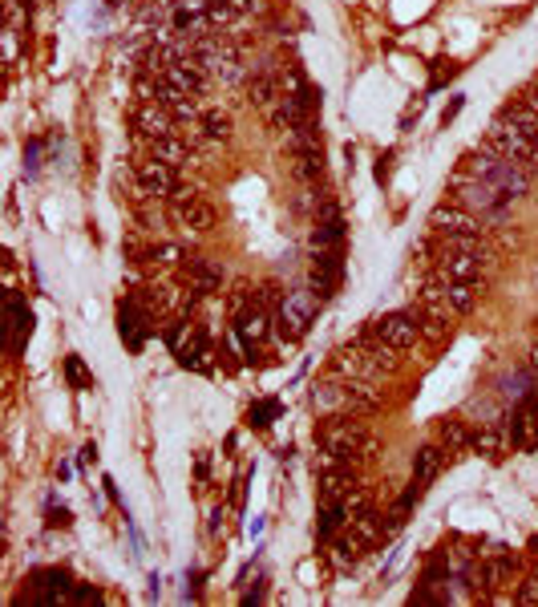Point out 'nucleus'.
<instances>
[{
	"instance_id": "obj_1",
	"label": "nucleus",
	"mask_w": 538,
	"mask_h": 607,
	"mask_svg": "<svg viewBox=\"0 0 538 607\" xmlns=\"http://www.w3.org/2000/svg\"><path fill=\"white\" fill-rule=\"evenodd\" d=\"M373 437L368 429L356 422V417H344L340 413L336 422H328L320 429V470L324 466H353V462H364L373 457Z\"/></svg>"
},
{
	"instance_id": "obj_2",
	"label": "nucleus",
	"mask_w": 538,
	"mask_h": 607,
	"mask_svg": "<svg viewBox=\"0 0 538 607\" xmlns=\"http://www.w3.org/2000/svg\"><path fill=\"white\" fill-rule=\"evenodd\" d=\"M453 199H458V207L481 211V215H502L506 203H514L502 186H494L490 179H474V174H458V183H453Z\"/></svg>"
},
{
	"instance_id": "obj_3",
	"label": "nucleus",
	"mask_w": 538,
	"mask_h": 607,
	"mask_svg": "<svg viewBox=\"0 0 538 607\" xmlns=\"http://www.w3.org/2000/svg\"><path fill=\"white\" fill-rule=\"evenodd\" d=\"M324 304L311 288H296V292H283V300H280V312H276V320H280V332L288 336V340H300L308 329H311V320H316V308Z\"/></svg>"
},
{
	"instance_id": "obj_4",
	"label": "nucleus",
	"mask_w": 538,
	"mask_h": 607,
	"mask_svg": "<svg viewBox=\"0 0 538 607\" xmlns=\"http://www.w3.org/2000/svg\"><path fill=\"white\" fill-rule=\"evenodd\" d=\"M486 146L494 154H502V158H510V162H518V166H526V171H538V151L531 142H526L522 134H518L514 126H510V121L498 114L494 121H490V130H486Z\"/></svg>"
},
{
	"instance_id": "obj_5",
	"label": "nucleus",
	"mask_w": 538,
	"mask_h": 607,
	"mask_svg": "<svg viewBox=\"0 0 538 607\" xmlns=\"http://www.w3.org/2000/svg\"><path fill=\"white\" fill-rule=\"evenodd\" d=\"M134 179L142 186V194H150V199H195V194H186L183 179H178V166L170 162H158V158H150V162H138Z\"/></svg>"
},
{
	"instance_id": "obj_6",
	"label": "nucleus",
	"mask_w": 538,
	"mask_h": 607,
	"mask_svg": "<svg viewBox=\"0 0 538 607\" xmlns=\"http://www.w3.org/2000/svg\"><path fill=\"white\" fill-rule=\"evenodd\" d=\"M490 247H481V251H441L438 256V272H433V279H481L490 272Z\"/></svg>"
},
{
	"instance_id": "obj_7",
	"label": "nucleus",
	"mask_w": 538,
	"mask_h": 607,
	"mask_svg": "<svg viewBox=\"0 0 538 607\" xmlns=\"http://www.w3.org/2000/svg\"><path fill=\"white\" fill-rule=\"evenodd\" d=\"M421 324L413 320V312H389V316H376L368 336L381 344H389V349H409L413 340H417Z\"/></svg>"
},
{
	"instance_id": "obj_8",
	"label": "nucleus",
	"mask_w": 538,
	"mask_h": 607,
	"mask_svg": "<svg viewBox=\"0 0 538 607\" xmlns=\"http://www.w3.org/2000/svg\"><path fill=\"white\" fill-rule=\"evenodd\" d=\"M429 227H433V235H481V231H486L478 215L458 207V203H441V207H433Z\"/></svg>"
},
{
	"instance_id": "obj_9",
	"label": "nucleus",
	"mask_w": 538,
	"mask_h": 607,
	"mask_svg": "<svg viewBox=\"0 0 538 607\" xmlns=\"http://www.w3.org/2000/svg\"><path fill=\"white\" fill-rule=\"evenodd\" d=\"M163 78H166V86L174 89L178 98H198V89L206 86V69H203V61H198V58H186V61L166 65Z\"/></svg>"
},
{
	"instance_id": "obj_10",
	"label": "nucleus",
	"mask_w": 538,
	"mask_h": 607,
	"mask_svg": "<svg viewBox=\"0 0 538 607\" xmlns=\"http://www.w3.org/2000/svg\"><path fill=\"white\" fill-rule=\"evenodd\" d=\"M134 126H138V134L150 138V142H154V138H166V134H178V130H174V110L163 106V101H146V106H138L134 110Z\"/></svg>"
},
{
	"instance_id": "obj_11",
	"label": "nucleus",
	"mask_w": 538,
	"mask_h": 607,
	"mask_svg": "<svg viewBox=\"0 0 538 607\" xmlns=\"http://www.w3.org/2000/svg\"><path fill=\"white\" fill-rule=\"evenodd\" d=\"M438 470H441V450H438V445H425V450H417V457H413V482H409V494L401 498V510L409 507V502L417 498L433 478H438Z\"/></svg>"
},
{
	"instance_id": "obj_12",
	"label": "nucleus",
	"mask_w": 538,
	"mask_h": 607,
	"mask_svg": "<svg viewBox=\"0 0 538 607\" xmlns=\"http://www.w3.org/2000/svg\"><path fill=\"white\" fill-rule=\"evenodd\" d=\"M174 219H178V227H186V231H211L215 227V207L203 203V199H183L174 207Z\"/></svg>"
},
{
	"instance_id": "obj_13",
	"label": "nucleus",
	"mask_w": 538,
	"mask_h": 607,
	"mask_svg": "<svg viewBox=\"0 0 538 607\" xmlns=\"http://www.w3.org/2000/svg\"><path fill=\"white\" fill-rule=\"evenodd\" d=\"M268 324L271 320H268V308H263V304H255L243 316H235V332L243 336V344H248V349H255V344L268 340Z\"/></svg>"
},
{
	"instance_id": "obj_14",
	"label": "nucleus",
	"mask_w": 538,
	"mask_h": 607,
	"mask_svg": "<svg viewBox=\"0 0 538 607\" xmlns=\"http://www.w3.org/2000/svg\"><path fill=\"white\" fill-rule=\"evenodd\" d=\"M154 158L158 162H170V166H191V142L186 138H178V134H166V138H154Z\"/></svg>"
},
{
	"instance_id": "obj_15",
	"label": "nucleus",
	"mask_w": 538,
	"mask_h": 607,
	"mask_svg": "<svg viewBox=\"0 0 538 607\" xmlns=\"http://www.w3.org/2000/svg\"><path fill=\"white\" fill-rule=\"evenodd\" d=\"M186 276H191V292H198V296L215 292V288L223 284V267H219V264H211V259H191Z\"/></svg>"
},
{
	"instance_id": "obj_16",
	"label": "nucleus",
	"mask_w": 538,
	"mask_h": 607,
	"mask_svg": "<svg viewBox=\"0 0 538 607\" xmlns=\"http://www.w3.org/2000/svg\"><path fill=\"white\" fill-rule=\"evenodd\" d=\"M316 409H324V413H344L348 417V381L340 377V381H328V385H320L316 389Z\"/></svg>"
},
{
	"instance_id": "obj_17",
	"label": "nucleus",
	"mask_w": 538,
	"mask_h": 607,
	"mask_svg": "<svg viewBox=\"0 0 538 607\" xmlns=\"http://www.w3.org/2000/svg\"><path fill=\"white\" fill-rule=\"evenodd\" d=\"M502 118H506L510 126H514L518 134H522L526 142H531L534 151H538V114H534L531 106H526V101H518V106H506V110H502Z\"/></svg>"
},
{
	"instance_id": "obj_18",
	"label": "nucleus",
	"mask_w": 538,
	"mask_h": 607,
	"mask_svg": "<svg viewBox=\"0 0 538 607\" xmlns=\"http://www.w3.org/2000/svg\"><path fill=\"white\" fill-rule=\"evenodd\" d=\"M506 434H502V425H481L478 434H474V442H469V450L474 454H486L490 462H498V457L506 454Z\"/></svg>"
},
{
	"instance_id": "obj_19",
	"label": "nucleus",
	"mask_w": 538,
	"mask_h": 607,
	"mask_svg": "<svg viewBox=\"0 0 538 607\" xmlns=\"http://www.w3.org/2000/svg\"><path fill=\"white\" fill-rule=\"evenodd\" d=\"M364 550H368V543H364L361 535H356L353 527H348L344 535L336 539V563H340V567H353V563H361V559H364Z\"/></svg>"
},
{
	"instance_id": "obj_20",
	"label": "nucleus",
	"mask_w": 538,
	"mask_h": 607,
	"mask_svg": "<svg viewBox=\"0 0 538 607\" xmlns=\"http://www.w3.org/2000/svg\"><path fill=\"white\" fill-rule=\"evenodd\" d=\"M469 442H474V434L466 429V422H446V425H441V445H446L449 454H466Z\"/></svg>"
},
{
	"instance_id": "obj_21",
	"label": "nucleus",
	"mask_w": 538,
	"mask_h": 607,
	"mask_svg": "<svg viewBox=\"0 0 538 607\" xmlns=\"http://www.w3.org/2000/svg\"><path fill=\"white\" fill-rule=\"evenodd\" d=\"M248 101L251 106H271V101H276V81H271V73L248 78Z\"/></svg>"
},
{
	"instance_id": "obj_22",
	"label": "nucleus",
	"mask_w": 538,
	"mask_h": 607,
	"mask_svg": "<svg viewBox=\"0 0 538 607\" xmlns=\"http://www.w3.org/2000/svg\"><path fill=\"white\" fill-rule=\"evenodd\" d=\"M203 134L215 138V142H227L231 138V114H219V110L203 114Z\"/></svg>"
},
{
	"instance_id": "obj_23",
	"label": "nucleus",
	"mask_w": 538,
	"mask_h": 607,
	"mask_svg": "<svg viewBox=\"0 0 538 607\" xmlns=\"http://www.w3.org/2000/svg\"><path fill=\"white\" fill-rule=\"evenodd\" d=\"M150 259H154V264L174 267V264H183V247H174V243H163V247L150 251Z\"/></svg>"
},
{
	"instance_id": "obj_24",
	"label": "nucleus",
	"mask_w": 538,
	"mask_h": 607,
	"mask_svg": "<svg viewBox=\"0 0 538 607\" xmlns=\"http://www.w3.org/2000/svg\"><path fill=\"white\" fill-rule=\"evenodd\" d=\"M16 49H21V29L5 25V65H8V69L16 65Z\"/></svg>"
},
{
	"instance_id": "obj_25",
	"label": "nucleus",
	"mask_w": 538,
	"mask_h": 607,
	"mask_svg": "<svg viewBox=\"0 0 538 607\" xmlns=\"http://www.w3.org/2000/svg\"><path fill=\"white\" fill-rule=\"evenodd\" d=\"M231 308H235V316H243L248 308H255V292H251L248 284H239V288L231 292Z\"/></svg>"
},
{
	"instance_id": "obj_26",
	"label": "nucleus",
	"mask_w": 538,
	"mask_h": 607,
	"mask_svg": "<svg viewBox=\"0 0 538 607\" xmlns=\"http://www.w3.org/2000/svg\"><path fill=\"white\" fill-rule=\"evenodd\" d=\"M514 600H518V603H526V607H538V575H531L522 587H518Z\"/></svg>"
},
{
	"instance_id": "obj_27",
	"label": "nucleus",
	"mask_w": 538,
	"mask_h": 607,
	"mask_svg": "<svg viewBox=\"0 0 538 607\" xmlns=\"http://www.w3.org/2000/svg\"><path fill=\"white\" fill-rule=\"evenodd\" d=\"M522 101H526V106H531V110H534V114H538V89H534V86H531V89H526V93H522Z\"/></svg>"
},
{
	"instance_id": "obj_28",
	"label": "nucleus",
	"mask_w": 538,
	"mask_h": 607,
	"mask_svg": "<svg viewBox=\"0 0 538 607\" xmlns=\"http://www.w3.org/2000/svg\"><path fill=\"white\" fill-rule=\"evenodd\" d=\"M69 377L78 381V385H85V372H81V364H78V361H69Z\"/></svg>"
},
{
	"instance_id": "obj_29",
	"label": "nucleus",
	"mask_w": 538,
	"mask_h": 607,
	"mask_svg": "<svg viewBox=\"0 0 538 607\" xmlns=\"http://www.w3.org/2000/svg\"><path fill=\"white\" fill-rule=\"evenodd\" d=\"M531 372L538 377V340H534V349H531Z\"/></svg>"
}]
</instances>
